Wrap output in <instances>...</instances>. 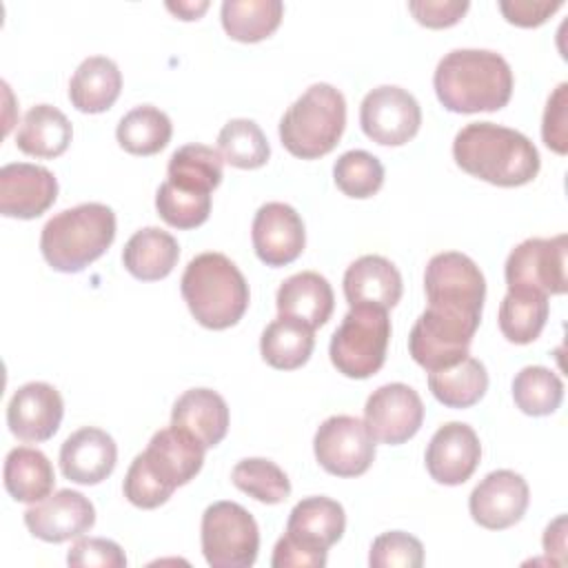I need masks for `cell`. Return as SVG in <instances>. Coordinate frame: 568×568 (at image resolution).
Here are the masks:
<instances>
[{
    "label": "cell",
    "instance_id": "6da1fadb",
    "mask_svg": "<svg viewBox=\"0 0 568 568\" xmlns=\"http://www.w3.org/2000/svg\"><path fill=\"white\" fill-rule=\"evenodd\" d=\"M513 84L510 64L488 49H453L433 75L437 100L453 113L497 111L508 104Z\"/></svg>",
    "mask_w": 568,
    "mask_h": 568
},
{
    "label": "cell",
    "instance_id": "bcb514c9",
    "mask_svg": "<svg viewBox=\"0 0 568 568\" xmlns=\"http://www.w3.org/2000/svg\"><path fill=\"white\" fill-rule=\"evenodd\" d=\"M564 2L561 0H504L499 11L510 24L539 27L544 24Z\"/></svg>",
    "mask_w": 568,
    "mask_h": 568
},
{
    "label": "cell",
    "instance_id": "7bdbcfd3",
    "mask_svg": "<svg viewBox=\"0 0 568 568\" xmlns=\"http://www.w3.org/2000/svg\"><path fill=\"white\" fill-rule=\"evenodd\" d=\"M67 564L73 568H124V550L104 537H78L67 555Z\"/></svg>",
    "mask_w": 568,
    "mask_h": 568
},
{
    "label": "cell",
    "instance_id": "e575fe53",
    "mask_svg": "<svg viewBox=\"0 0 568 568\" xmlns=\"http://www.w3.org/2000/svg\"><path fill=\"white\" fill-rule=\"evenodd\" d=\"M173 133V124L164 111L151 104L131 109L115 129V138L126 153L153 155L162 151Z\"/></svg>",
    "mask_w": 568,
    "mask_h": 568
},
{
    "label": "cell",
    "instance_id": "277c9868",
    "mask_svg": "<svg viewBox=\"0 0 568 568\" xmlns=\"http://www.w3.org/2000/svg\"><path fill=\"white\" fill-rule=\"evenodd\" d=\"M115 240V213L100 202H84L55 213L40 233L47 264L60 273H80Z\"/></svg>",
    "mask_w": 568,
    "mask_h": 568
},
{
    "label": "cell",
    "instance_id": "cb8c5ba5",
    "mask_svg": "<svg viewBox=\"0 0 568 568\" xmlns=\"http://www.w3.org/2000/svg\"><path fill=\"white\" fill-rule=\"evenodd\" d=\"M171 426L189 433L204 448H213L226 437L229 406L211 388H189L173 404Z\"/></svg>",
    "mask_w": 568,
    "mask_h": 568
},
{
    "label": "cell",
    "instance_id": "f6af8a7d",
    "mask_svg": "<svg viewBox=\"0 0 568 568\" xmlns=\"http://www.w3.org/2000/svg\"><path fill=\"white\" fill-rule=\"evenodd\" d=\"M466 0H413L408 2V11L415 20L428 29L453 27L468 11Z\"/></svg>",
    "mask_w": 568,
    "mask_h": 568
},
{
    "label": "cell",
    "instance_id": "60d3db41",
    "mask_svg": "<svg viewBox=\"0 0 568 568\" xmlns=\"http://www.w3.org/2000/svg\"><path fill=\"white\" fill-rule=\"evenodd\" d=\"M368 564L371 568H419L424 564V546L404 530H388L375 537Z\"/></svg>",
    "mask_w": 568,
    "mask_h": 568
},
{
    "label": "cell",
    "instance_id": "9c48e42d",
    "mask_svg": "<svg viewBox=\"0 0 568 568\" xmlns=\"http://www.w3.org/2000/svg\"><path fill=\"white\" fill-rule=\"evenodd\" d=\"M477 326L479 320L426 306L410 328L408 353L428 373L453 366L468 357Z\"/></svg>",
    "mask_w": 568,
    "mask_h": 568
},
{
    "label": "cell",
    "instance_id": "f1b7e54d",
    "mask_svg": "<svg viewBox=\"0 0 568 568\" xmlns=\"http://www.w3.org/2000/svg\"><path fill=\"white\" fill-rule=\"evenodd\" d=\"M4 488L22 504H36L51 495L55 486V473L49 457L31 446H16L4 459Z\"/></svg>",
    "mask_w": 568,
    "mask_h": 568
},
{
    "label": "cell",
    "instance_id": "681fc988",
    "mask_svg": "<svg viewBox=\"0 0 568 568\" xmlns=\"http://www.w3.org/2000/svg\"><path fill=\"white\" fill-rule=\"evenodd\" d=\"M209 2L206 0H200V2H166V9L173 11L178 18L182 20H197L204 11H206Z\"/></svg>",
    "mask_w": 568,
    "mask_h": 568
},
{
    "label": "cell",
    "instance_id": "5bb4252c",
    "mask_svg": "<svg viewBox=\"0 0 568 568\" xmlns=\"http://www.w3.org/2000/svg\"><path fill=\"white\" fill-rule=\"evenodd\" d=\"M530 501V490L526 479L508 468L488 473L470 493L468 510L470 517L488 528L504 530L515 526Z\"/></svg>",
    "mask_w": 568,
    "mask_h": 568
},
{
    "label": "cell",
    "instance_id": "603a6c76",
    "mask_svg": "<svg viewBox=\"0 0 568 568\" xmlns=\"http://www.w3.org/2000/svg\"><path fill=\"white\" fill-rule=\"evenodd\" d=\"M344 528L346 515L342 504L331 497L315 495L293 506L284 535L308 550L328 552V548L342 539Z\"/></svg>",
    "mask_w": 568,
    "mask_h": 568
},
{
    "label": "cell",
    "instance_id": "1f68e13d",
    "mask_svg": "<svg viewBox=\"0 0 568 568\" xmlns=\"http://www.w3.org/2000/svg\"><path fill=\"white\" fill-rule=\"evenodd\" d=\"M428 388L444 406L468 408L484 397L488 388V373L479 359L464 357L453 366L430 371Z\"/></svg>",
    "mask_w": 568,
    "mask_h": 568
},
{
    "label": "cell",
    "instance_id": "836d02e7",
    "mask_svg": "<svg viewBox=\"0 0 568 568\" xmlns=\"http://www.w3.org/2000/svg\"><path fill=\"white\" fill-rule=\"evenodd\" d=\"M284 4L280 0H224L220 9L222 27L237 42H260L282 22Z\"/></svg>",
    "mask_w": 568,
    "mask_h": 568
},
{
    "label": "cell",
    "instance_id": "3957f363",
    "mask_svg": "<svg viewBox=\"0 0 568 568\" xmlns=\"http://www.w3.org/2000/svg\"><path fill=\"white\" fill-rule=\"evenodd\" d=\"M180 291L191 315L204 328L235 326L248 308V284L224 253L195 255L182 273Z\"/></svg>",
    "mask_w": 568,
    "mask_h": 568
},
{
    "label": "cell",
    "instance_id": "2e32d148",
    "mask_svg": "<svg viewBox=\"0 0 568 568\" xmlns=\"http://www.w3.org/2000/svg\"><path fill=\"white\" fill-rule=\"evenodd\" d=\"M251 240L255 255L266 266H286L302 255L306 231L300 213L291 204L266 202L253 217Z\"/></svg>",
    "mask_w": 568,
    "mask_h": 568
},
{
    "label": "cell",
    "instance_id": "d6a6232c",
    "mask_svg": "<svg viewBox=\"0 0 568 568\" xmlns=\"http://www.w3.org/2000/svg\"><path fill=\"white\" fill-rule=\"evenodd\" d=\"M169 182L193 193H209L222 182V155L206 144H184L173 151L166 166Z\"/></svg>",
    "mask_w": 568,
    "mask_h": 568
},
{
    "label": "cell",
    "instance_id": "ba28073f",
    "mask_svg": "<svg viewBox=\"0 0 568 568\" xmlns=\"http://www.w3.org/2000/svg\"><path fill=\"white\" fill-rule=\"evenodd\" d=\"M424 291L428 306L481 320L486 280L468 255L457 251L433 255L424 271Z\"/></svg>",
    "mask_w": 568,
    "mask_h": 568
},
{
    "label": "cell",
    "instance_id": "e0dca14e",
    "mask_svg": "<svg viewBox=\"0 0 568 568\" xmlns=\"http://www.w3.org/2000/svg\"><path fill=\"white\" fill-rule=\"evenodd\" d=\"M481 444L477 433L462 422H448L435 430L426 446V470L444 486H459L479 466Z\"/></svg>",
    "mask_w": 568,
    "mask_h": 568
},
{
    "label": "cell",
    "instance_id": "ffe728a7",
    "mask_svg": "<svg viewBox=\"0 0 568 568\" xmlns=\"http://www.w3.org/2000/svg\"><path fill=\"white\" fill-rule=\"evenodd\" d=\"M204 446L193 439L189 433L166 426L160 428L146 450H142V457L151 473L171 490L178 486L189 484L204 464Z\"/></svg>",
    "mask_w": 568,
    "mask_h": 568
},
{
    "label": "cell",
    "instance_id": "7a4b0ae2",
    "mask_svg": "<svg viewBox=\"0 0 568 568\" xmlns=\"http://www.w3.org/2000/svg\"><path fill=\"white\" fill-rule=\"evenodd\" d=\"M462 171L495 186H521L537 178L539 153L519 131L495 122H470L453 140Z\"/></svg>",
    "mask_w": 568,
    "mask_h": 568
},
{
    "label": "cell",
    "instance_id": "ac0fdd59",
    "mask_svg": "<svg viewBox=\"0 0 568 568\" xmlns=\"http://www.w3.org/2000/svg\"><path fill=\"white\" fill-rule=\"evenodd\" d=\"M58 197L55 175L40 164L11 162L0 169V213L4 217L33 220Z\"/></svg>",
    "mask_w": 568,
    "mask_h": 568
},
{
    "label": "cell",
    "instance_id": "ee69618b",
    "mask_svg": "<svg viewBox=\"0 0 568 568\" xmlns=\"http://www.w3.org/2000/svg\"><path fill=\"white\" fill-rule=\"evenodd\" d=\"M541 138L548 149L564 155L568 151V84L561 82L546 102Z\"/></svg>",
    "mask_w": 568,
    "mask_h": 568
},
{
    "label": "cell",
    "instance_id": "b9f144b4",
    "mask_svg": "<svg viewBox=\"0 0 568 568\" xmlns=\"http://www.w3.org/2000/svg\"><path fill=\"white\" fill-rule=\"evenodd\" d=\"M122 490H124V497L138 506V508H158L162 506L171 495L173 490L166 488L153 473L151 468L146 466L142 453L135 455V459L131 462L129 470H126V477H124V484H122Z\"/></svg>",
    "mask_w": 568,
    "mask_h": 568
},
{
    "label": "cell",
    "instance_id": "4fadbf2b",
    "mask_svg": "<svg viewBox=\"0 0 568 568\" xmlns=\"http://www.w3.org/2000/svg\"><path fill=\"white\" fill-rule=\"evenodd\" d=\"M364 422L375 442L390 446L404 444L422 428V397L408 384H384L368 395L364 406Z\"/></svg>",
    "mask_w": 568,
    "mask_h": 568
},
{
    "label": "cell",
    "instance_id": "8fae6325",
    "mask_svg": "<svg viewBox=\"0 0 568 568\" xmlns=\"http://www.w3.org/2000/svg\"><path fill=\"white\" fill-rule=\"evenodd\" d=\"M320 466L337 477L364 475L375 459V439L364 419L333 415L320 424L313 437Z\"/></svg>",
    "mask_w": 568,
    "mask_h": 568
},
{
    "label": "cell",
    "instance_id": "d4e9b609",
    "mask_svg": "<svg viewBox=\"0 0 568 568\" xmlns=\"http://www.w3.org/2000/svg\"><path fill=\"white\" fill-rule=\"evenodd\" d=\"M277 313L311 326H324L335 308V295L328 280L315 271H302L286 277L277 288Z\"/></svg>",
    "mask_w": 568,
    "mask_h": 568
},
{
    "label": "cell",
    "instance_id": "4316f807",
    "mask_svg": "<svg viewBox=\"0 0 568 568\" xmlns=\"http://www.w3.org/2000/svg\"><path fill=\"white\" fill-rule=\"evenodd\" d=\"M178 240L158 226L135 231L122 251L124 268L142 282H155L166 277L178 264Z\"/></svg>",
    "mask_w": 568,
    "mask_h": 568
},
{
    "label": "cell",
    "instance_id": "f546056e",
    "mask_svg": "<svg viewBox=\"0 0 568 568\" xmlns=\"http://www.w3.org/2000/svg\"><path fill=\"white\" fill-rule=\"evenodd\" d=\"M313 328L293 317L273 320L260 337V353L264 362L280 371H295L304 366L313 353Z\"/></svg>",
    "mask_w": 568,
    "mask_h": 568
},
{
    "label": "cell",
    "instance_id": "ab89813d",
    "mask_svg": "<svg viewBox=\"0 0 568 568\" xmlns=\"http://www.w3.org/2000/svg\"><path fill=\"white\" fill-rule=\"evenodd\" d=\"M155 209L169 226L195 229L209 220L211 195L184 191L166 180L155 193Z\"/></svg>",
    "mask_w": 568,
    "mask_h": 568
},
{
    "label": "cell",
    "instance_id": "d590c367",
    "mask_svg": "<svg viewBox=\"0 0 568 568\" xmlns=\"http://www.w3.org/2000/svg\"><path fill=\"white\" fill-rule=\"evenodd\" d=\"M217 149L222 160L235 169H260L271 155L264 131L248 118L229 120L217 135Z\"/></svg>",
    "mask_w": 568,
    "mask_h": 568
},
{
    "label": "cell",
    "instance_id": "c3c4849f",
    "mask_svg": "<svg viewBox=\"0 0 568 568\" xmlns=\"http://www.w3.org/2000/svg\"><path fill=\"white\" fill-rule=\"evenodd\" d=\"M544 550L555 557L557 566L566 564V515H559L548 524L544 532Z\"/></svg>",
    "mask_w": 568,
    "mask_h": 568
},
{
    "label": "cell",
    "instance_id": "5b68a950",
    "mask_svg": "<svg viewBox=\"0 0 568 568\" xmlns=\"http://www.w3.org/2000/svg\"><path fill=\"white\" fill-rule=\"evenodd\" d=\"M346 126V100L326 82L311 84L282 115L280 140L284 149L302 160L331 153Z\"/></svg>",
    "mask_w": 568,
    "mask_h": 568
},
{
    "label": "cell",
    "instance_id": "f35d334b",
    "mask_svg": "<svg viewBox=\"0 0 568 568\" xmlns=\"http://www.w3.org/2000/svg\"><path fill=\"white\" fill-rule=\"evenodd\" d=\"M333 178L337 189L355 200L373 197L384 184L382 162L362 149L342 153L333 164Z\"/></svg>",
    "mask_w": 568,
    "mask_h": 568
},
{
    "label": "cell",
    "instance_id": "8d00e7d4",
    "mask_svg": "<svg viewBox=\"0 0 568 568\" xmlns=\"http://www.w3.org/2000/svg\"><path fill=\"white\" fill-rule=\"evenodd\" d=\"M513 399L526 415H550L564 399V382L546 366H524L513 379Z\"/></svg>",
    "mask_w": 568,
    "mask_h": 568
},
{
    "label": "cell",
    "instance_id": "30bf717a",
    "mask_svg": "<svg viewBox=\"0 0 568 568\" xmlns=\"http://www.w3.org/2000/svg\"><path fill=\"white\" fill-rule=\"evenodd\" d=\"M568 235L528 237L506 257L504 275L508 288H530L544 295H561L568 288L566 277Z\"/></svg>",
    "mask_w": 568,
    "mask_h": 568
},
{
    "label": "cell",
    "instance_id": "484cf974",
    "mask_svg": "<svg viewBox=\"0 0 568 568\" xmlns=\"http://www.w3.org/2000/svg\"><path fill=\"white\" fill-rule=\"evenodd\" d=\"M122 89V73L106 55H91L78 64L69 82V100L82 113H102L113 106Z\"/></svg>",
    "mask_w": 568,
    "mask_h": 568
},
{
    "label": "cell",
    "instance_id": "d6986e66",
    "mask_svg": "<svg viewBox=\"0 0 568 568\" xmlns=\"http://www.w3.org/2000/svg\"><path fill=\"white\" fill-rule=\"evenodd\" d=\"M64 402L55 386L47 382L22 384L9 399L7 426L22 442L51 439L62 422Z\"/></svg>",
    "mask_w": 568,
    "mask_h": 568
},
{
    "label": "cell",
    "instance_id": "74e56055",
    "mask_svg": "<svg viewBox=\"0 0 568 568\" xmlns=\"http://www.w3.org/2000/svg\"><path fill=\"white\" fill-rule=\"evenodd\" d=\"M235 488L262 504H280L291 495V481L286 473L271 459L248 457L235 464L231 473Z\"/></svg>",
    "mask_w": 568,
    "mask_h": 568
},
{
    "label": "cell",
    "instance_id": "7dc6e473",
    "mask_svg": "<svg viewBox=\"0 0 568 568\" xmlns=\"http://www.w3.org/2000/svg\"><path fill=\"white\" fill-rule=\"evenodd\" d=\"M273 568H322L326 566V552L308 550L286 535H282L273 548Z\"/></svg>",
    "mask_w": 568,
    "mask_h": 568
},
{
    "label": "cell",
    "instance_id": "7402d4cb",
    "mask_svg": "<svg viewBox=\"0 0 568 568\" xmlns=\"http://www.w3.org/2000/svg\"><path fill=\"white\" fill-rule=\"evenodd\" d=\"M344 297L348 306L393 308L402 297V275L382 255H362L344 273Z\"/></svg>",
    "mask_w": 568,
    "mask_h": 568
},
{
    "label": "cell",
    "instance_id": "9a60e30c",
    "mask_svg": "<svg viewBox=\"0 0 568 568\" xmlns=\"http://www.w3.org/2000/svg\"><path fill=\"white\" fill-rule=\"evenodd\" d=\"M95 524V508L78 490L62 488L36 506L24 510V526L29 532L49 544L78 539Z\"/></svg>",
    "mask_w": 568,
    "mask_h": 568
},
{
    "label": "cell",
    "instance_id": "44dd1931",
    "mask_svg": "<svg viewBox=\"0 0 568 568\" xmlns=\"http://www.w3.org/2000/svg\"><path fill=\"white\" fill-rule=\"evenodd\" d=\"M118 462L113 437L95 426H84L71 433L60 448V470L67 479L93 486L104 481Z\"/></svg>",
    "mask_w": 568,
    "mask_h": 568
},
{
    "label": "cell",
    "instance_id": "7c38bea8",
    "mask_svg": "<svg viewBox=\"0 0 568 568\" xmlns=\"http://www.w3.org/2000/svg\"><path fill=\"white\" fill-rule=\"evenodd\" d=\"M362 131L377 144L402 146L415 138L422 124V109L413 93L395 84L371 89L359 106Z\"/></svg>",
    "mask_w": 568,
    "mask_h": 568
},
{
    "label": "cell",
    "instance_id": "83f0119b",
    "mask_svg": "<svg viewBox=\"0 0 568 568\" xmlns=\"http://www.w3.org/2000/svg\"><path fill=\"white\" fill-rule=\"evenodd\" d=\"M71 138L73 126L60 109L36 104L24 113L16 133V144L22 153L33 158H58L69 149Z\"/></svg>",
    "mask_w": 568,
    "mask_h": 568
},
{
    "label": "cell",
    "instance_id": "8992f818",
    "mask_svg": "<svg viewBox=\"0 0 568 568\" xmlns=\"http://www.w3.org/2000/svg\"><path fill=\"white\" fill-rule=\"evenodd\" d=\"M388 339V311L375 306H351L331 337L328 355L342 375L366 379L384 366Z\"/></svg>",
    "mask_w": 568,
    "mask_h": 568
},
{
    "label": "cell",
    "instance_id": "52a82bcc",
    "mask_svg": "<svg viewBox=\"0 0 568 568\" xmlns=\"http://www.w3.org/2000/svg\"><path fill=\"white\" fill-rule=\"evenodd\" d=\"M200 539L204 559L213 568H248L257 559V524L235 501H215L204 510Z\"/></svg>",
    "mask_w": 568,
    "mask_h": 568
},
{
    "label": "cell",
    "instance_id": "4dcf8cb0",
    "mask_svg": "<svg viewBox=\"0 0 568 568\" xmlns=\"http://www.w3.org/2000/svg\"><path fill=\"white\" fill-rule=\"evenodd\" d=\"M548 313V295L530 288H508L499 304V331L513 344H530L544 331Z\"/></svg>",
    "mask_w": 568,
    "mask_h": 568
}]
</instances>
